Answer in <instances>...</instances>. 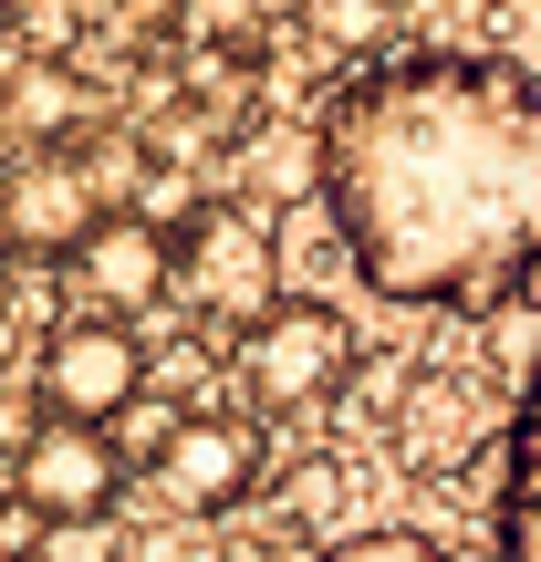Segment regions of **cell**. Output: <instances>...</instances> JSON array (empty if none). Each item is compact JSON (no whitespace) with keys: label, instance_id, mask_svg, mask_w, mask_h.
I'll return each instance as SVG.
<instances>
[{"label":"cell","instance_id":"6da1fadb","mask_svg":"<svg viewBox=\"0 0 541 562\" xmlns=\"http://www.w3.org/2000/svg\"><path fill=\"white\" fill-rule=\"evenodd\" d=\"M313 188L364 292L438 313L541 271V74L510 53H385L323 94Z\"/></svg>","mask_w":541,"mask_h":562},{"label":"cell","instance_id":"7a4b0ae2","mask_svg":"<svg viewBox=\"0 0 541 562\" xmlns=\"http://www.w3.org/2000/svg\"><path fill=\"white\" fill-rule=\"evenodd\" d=\"M229 364L250 375V396H261V406H323L343 375H354V323H343L334 302L281 292L271 313H250V323H240Z\"/></svg>","mask_w":541,"mask_h":562},{"label":"cell","instance_id":"3957f363","mask_svg":"<svg viewBox=\"0 0 541 562\" xmlns=\"http://www.w3.org/2000/svg\"><path fill=\"white\" fill-rule=\"evenodd\" d=\"M178 281L199 292V313L250 323V313L281 302V250L250 209H188V229H167V292Z\"/></svg>","mask_w":541,"mask_h":562},{"label":"cell","instance_id":"277c9868","mask_svg":"<svg viewBox=\"0 0 541 562\" xmlns=\"http://www.w3.org/2000/svg\"><path fill=\"white\" fill-rule=\"evenodd\" d=\"M115 448H104V427H74V417H32V438L0 459V501L32 510L42 531L53 521H104L115 510Z\"/></svg>","mask_w":541,"mask_h":562},{"label":"cell","instance_id":"5b68a950","mask_svg":"<svg viewBox=\"0 0 541 562\" xmlns=\"http://www.w3.org/2000/svg\"><path fill=\"white\" fill-rule=\"evenodd\" d=\"M21 385L42 396V417L104 427V417L146 385V334H136V323H104V313H74V323L42 334V364H32Z\"/></svg>","mask_w":541,"mask_h":562},{"label":"cell","instance_id":"8992f818","mask_svg":"<svg viewBox=\"0 0 541 562\" xmlns=\"http://www.w3.org/2000/svg\"><path fill=\"white\" fill-rule=\"evenodd\" d=\"M94 220H104V188H94L83 157L32 146V157L0 167V240H11V250H74Z\"/></svg>","mask_w":541,"mask_h":562},{"label":"cell","instance_id":"52a82bcc","mask_svg":"<svg viewBox=\"0 0 541 562\" xmlns=\"http://www.w3.org/2000/svg\"><path fill=\"white\" fill-rule=\"evenodd\" d=\"M74 292H83V313H104V323H125V313H146V302L167 292V229L157 220H136V209H104L94 229H83L74 250Z\"/></svg>","mask_w":541,"mask_h":562},{"label":"cell","instance_id":"ba28073f","mask_svg":"<svg viewBox=\"0 0 541 562\" xmlns=\"http://www.w3.org/2000/svg\"><path fill=\"white\" fill-rule=\"evenodd\" d=\"M157 490L178 510H229L261 490V438H250L240 417H178V438H167L157 459Z\"/></svg>","mask_w":541,"mask_h":562},{"label":"cell","instance_id":"9c48e42d","mask_svg":"<svg viewBox=\"0 0 541 562\" xmlns=\"http://www.w3.org/2000/svg\"><path fill=\"white\" fill-rule=\"evenodd\" d=\"M480 364H489V385H510V396H531V375H541V302H531V292L489 302V334H480Z\"/></svg>","mask_w":541,"mask_h":562},{"label":"cell","instance_id":"30bf717a","mask_svg":"<svg viewBox=\"0 0 541 562\" xmlns=\"http://www.w3.org/2000/svg\"><path fill=\"white\" fill-rule=\"evenodd\" d=\"M500 542H510V562H541V375H531V427H521V459H510Z\"/></svg>","mask_w":541,"mask_h":562},{"label":"cell","instance_id":"8fae6325","mask_svg":"<svg viewBox=\"0 0 541 562\" xmlns=\"http://www.w3.org/2000/svg\"><path fill=\"white\" fill-rule=\"evenodd\" d=\"M469 438V396L448 375H417V396H406V459L417 469H448V448Z\"/></svg>","mask_w":541,"mask_h":562},{"label":"cell","instance_id":"7c38bea8","mask_svg":"<svg viewBox=\"0 0 541 562\" xmlns=\"http://www.w3.org/2000/svg\"><path fill=\"white\" fill-rule=\"evenodd\" d=\"M385 32H396V0H302V42H323L343 63H364Z\"/></svg>","mask_w":541,"mask_h":562},{"label":"cell","instance_id":"4fadbf2b","mask_svg":"<svg viewBox=\"0 0 541 562\" xmlns=\"http://www.w3.org/2000/svg\"><path fill=\"white\" fill-rule=\"evenodd\" d=\"M74 115H94V94H83L63 63H32V74L11 83V125H21V136H63Z\"/></svg>","mask_w":541,"mask_h":562},{"label":"cell","instance_id":"5bb4252c","mask_svg":"<svg viewBox=\"0 0 541 562\" xmlns=\"http://www.w3.org/2000/svg\"><path fill=\"white\" fill-rule=\"evenodd\" d=\"M178 417H188V406H167V396H146V385H136V396L104 417V448H115V469H157V459H167V438H178Z\"/></svg>","mask_w":541,"mask_h":562},{"label":"cell","instance_id":"9a60e30c","mask_svg":"<svg viewBox=\"0 0 541 562\" xmlns=\"http://www.w3.org/2000/svg\"><path fill=\"white\" fill-rule=\"evenodd\" d=\"M323 562H448L427 531H354V542H334Z\"/></svg>","mask_w":541,"mask_h":562},{"label":"cell","instance_id":"2e32d148","mask_svg":"<svg viewBox=\"0 0 541 562\" xmlns=\"http://www.w3.org/2000/svg\"><path fill=\"white\" fill-rule=\"evenodd\" d=\"M32 562H115V531H104V521H53L32 542Z\"/></svg>","mask_w":541,"mask_h":562},{"label":"cell","instance_id":"e0dca14e","mask_svg":"<svg viewBox=\"0 0 541 562\" xmlns=\"http://www.w3.org/2000/svg\"><path fill=\"white\" fill-rule=\"evenodd\" d=\"M32 438V385H0V459Z\"/></svg>","mask_w":541,"mask_h":562},{"label":"cell","instance_id":"ac0fdd59","mask_svg":"<svg viewBox=\"0 0 541 562\" xmlns=\"http://www.w3.org/2000/svg\"><path fill=\"white\" fill-rule=\"evenodd\" d=\"M0 302H11V261H0Z\"/></svg>","mask_w":541,"mask_h":562},{"label":"cell","instance_id":"d6986e66","mask_svg":"<svg viewBox=\"0 0 541 562\" xmlns=\"http://www.w3.org/2000/svg\"><path fill=\"white\" fill-rule=\"evenodd\" d=\"M0 562H32V552H0Z\"/></svg>","mask_w":541,"mask_h":562}]
</instances>
